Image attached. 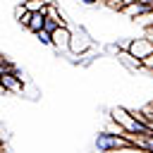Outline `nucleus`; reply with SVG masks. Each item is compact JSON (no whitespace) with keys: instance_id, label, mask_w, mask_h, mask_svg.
<instances>
[{"instance_id":"f257e3e1","label":"nucleus","mask_w":153,"mask_h":153,"mask_svg":"<svg viewBox=\"0 0 153 153\" xmlns=\"http://www.w3.org/2000/svg\"><path fill=\"white\" fill-rule=\"evenodd\" d=\"M110 120L127 134V136H143V134H153L151 124L143 122L141 112L136 110H127V108H112L110 110Z\"/></svg>"},{"instance_id":"f03ea898","label":"nucleus","mask_w":153,"mask_h":153,"mask_svg":"<svg viewBox=\"0 0 153 153\" xmlns=\"http://www.w3.org/2000/svg\"><path fill=\"white\" fill-rule=\"evenodd\" d=\"M93 146H96L98 153H115V151L127 148V146H134V143H131L129 136H124V134H112V131L105 129V131H98V134H96Z\"/></svg>"},{"instance_id":"7ed1b4c3","label":"nucleus","mask_w":153,"mask_h":153,"mask_svg":"<svg viewBox=\"0 0 153 153\" xmlns=\"http://www.w3.org/2000/svg\"><path fill=\"white\" fill-rule=\"evenodd\" d=\"M136 60H146V57H151L153 55V41L148 38V36H141V38H131L129 41V48H127Z\"/></svg>"},{"instance_id":"20e7f679","label":"nucleus","mask_w":153,"mask_h":153,"mask_svg":"<svg viewBox=\"0 0 153 153\" xmlns=\"http://www.w3.org/2000/svg\"><path fill=\"white\" fill-rule=\"evenodd\" d=\"M69 43H72V31L67 26H60L57 31H53V48L67 53L69 50Z\"/></svg>"},{"instance_id":"39448f33","label":"nucleus","mask_w":153,"mask_h":153,"mask_svg":"<svg viewBox=\"0 0 153 153\" xmlns=\"http://www.w3.org/2000/svg\"><path fill=\"white\" fill-rule=\"evenodd\" d=\"M0 88L2 91H10V93H22L24 84H22V79L14 72H7V74H0Z\"/></svg>"},{"instance_id":"423d86ee","label":"nucleus","mask_w":153,"mask_h":153,"mask_svg":"<svg viewBox=\"0 0 153 153\" xmlns=\"http://www.w3.org/2000/svg\"><path fill=\"white\" fill-rule=\"evenodd\" d=\"M88 48H91L88 36H86L84 31H72V43H69V50H72V53H76V55H81V53H86Z\"/></svg>"},{"instance_id":"0eeeda50","label":"nucleus","mask_w":153,"mask_h":153,"mask_svg":"<svg viewBox=\"0 0 153 153\" xmlns=\"http://www.w3.org/2000/svg\"><path fill=\"white\" fill-rule=\"evenodd\" d=\"M117 57H120V62H124V65H127L129 69H134V72H136V69H143V62L136 60L129 50H117Z\"/></svg>"},{"instance_id":"6e6552de","label":"nucleus","mask_w":153,"mask_h":153,"mask_svg":"<svg viewBox=\"0 0 153 153\" xmlns=\"http://www.w3.org/2000/svg\"><path fill=\"white\" fill-rule=\"evenodd\" d=\"M148 12H151V10H148V7L143 5V2H139V0H136L134 5H129V7L124 10V14H127V17H131V19H134V17H136V19H141V17H146Z\"/></svg>"},{"instance_id":"1a4fd4ad","label":"nucleus","mask_w":153,"mask_h":153,"mask_svg":"<svg viewBox=\"0 0 153 153\" xmlns=\"http://www.w3.org/2000/svg\"><path fill=\"white\" fill-rule=\"evenodd\" d=\"M129 139H131V143H134L136 148H143V151L153 153V134H143V136H129Z\"/></svg>"},{"instance_id":"9d476101","label":"nucleus","mask_w":153,"mask_h":153,"mask_svg":"<svg viewBox=\"0 0 153 153\" xmlns=\"http://www.w3.org/2000/svg\"><path fill=\"white\" fill-rule=\"evenodd\" d=\"M45 26V12H31V24H29V31L36 33Z\"/></svg>"},{"instance_id":"9b49d317","label":"nucleus","mask_w":153,"mask_h":153,"mask_svg":"<svg viewBox=\"0 0 153 153\" xmlns=\"http://www.w3.org/2000/svg\"><path fill=\"white\" fill-rule=\"evenodd\" d=\"M45 17H48V19H55L60 26H67V22L62 19V14H60V10L55 7V2H48V7H45Z\"/></svg>"},{"instance_id":"f8f14e48","label":"nucleus","mask_w":153,"mask_h":153,"mask_svg":"<svg viewBox=\"0 0 153 153\" xmlns=\"http://www.w3.org/2000/svg\"><path fill=\"white\" fill-rule=\"evenodd\" d=\"M14 17H17V22H19L22 26H26V29H29V24H31V12H29L24 5H19V7L14 10Z\"/></svg>"},{"instance_id":"ddd939ff","label":"nucleus","mask_w":153,"mask_h":153,"mask_svg":"<svg viewBox=\"0 0 153 153\" xmlns=\"http://www.w3.org/2000/svg\"><path fill=\"white\" fill-rule=\"evenodd\" d=\"M48 2H50V0H24V7H26L29 12H45Z\"/></svg>"},{"instance_id":"4468645a","label":"nucleus","mask_w":153,"mask_h":153,"mask_svg":"<svg viewBox=\"0 0 153 153\" xmlns=\"http://www.w3.org/2000/svg\"><path fill=\"white\" fill-rule=\"evenodd\" d=\"M134 2H136V0H110L108 7H110V10H117V12H124V10H127L129 5H134Z\"/></svg>"},{"instance_id":"2eb2a0df","label":"nucleus","mask_w":153,"mask_h":153,"mask_svg":"<svg viewBox=\"0 0 153 153\" xmlns=\"http://www.w3.org/2000/svg\"><path fill=\"white\" fill-rule=\"evenodd\" d=\"M33 36H36V38H38V41H41L43 45H53V33H50V31H45V29H41V31H36Z\"/></svg>"},{"instance_id":"dca6fc26","label":"nucleus","mask_w":153,"mask_h":153,"mask_svg":"<svg viewBox=\"0 0 153 153\" xmlns=\"http://www.w3.org/2000/svg\"><path fill=\"white\" fill-rule=\"evenodd\" d=\"M14 69H17V67H14V65H12V62H10L7 57H2V55H0V74H7V72H14Z\"/></svg>"},{"instance_id":"f3484780","label":"nucleus","mask_w":153,"mask_h":153,"mask_svg":"<svg viewBox=\"0 0 153 153\" xmlns=\"http://www.w3.org/2000/svg\"><path fill=\"white\" fill-rule=\"evenodd\" d=\"M143 69H148V72H153V55L143 60Z\"/></svg>"}]
</instances>
